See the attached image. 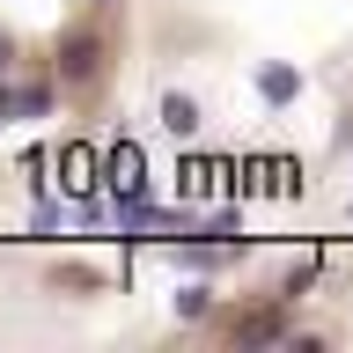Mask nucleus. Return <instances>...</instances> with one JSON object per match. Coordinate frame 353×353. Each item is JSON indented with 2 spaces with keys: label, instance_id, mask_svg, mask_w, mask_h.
Returning <instances> with one entry per match:
<instances>
[{
  "label": "nucleus",
  "instance_id": "obj_1",
  "mask_svg": "<svg viewBox=\"0 0 353 353\" xmlns=\"http://www.w3.org/2000/svg\"><path fill=\"white\" fill-rule=\"evenodd\" d=\"M103 176H110V192H118V206H148V154L132 148H110V162H103Z\"/></svg>",
  "mask_w": 353,
  "mask_h": 353
},
{
  "label": "nucleus",
  "instance_id": "obj_2",
  "mask_svg": "<svg viewBox=\"0 0 353 353\" xmlns=\"http://www.w3.org/2000/svg\"><path fill=\"white\" fill-rule=\"evenodd\" d=\"M59 74H66V88H88L103 74V37H96V30H74V37L59 44Z\"/></svg>",
  "mask_w": 353,
  "mask_h": 353
},
{
  "label": "nucleus",
  "instance_id": "obj_3",
  "mask_svg": "<svg viewBox=\"0 0 353 353\" xmlns=\"http://www.w3.org/2000/svg\"><path fill=\"white\" fill-rule=\"evenodd\" d=\"M258 88H265V103H294V96H302V74H294V66H258Z\"/></svg>",
  "mask_w": 353,
  "mask_h": 353
},
{
  "label": "nucleus",
  "instance_id": "obj_4",
  "mask_svg": "<svg viewBox=\"0 0 353 353\" xmlns=\"http://www.w3.org/2000/svg\"><path fill=\"white\" fill-rule=\"evenodd\" d=\"M162 125H170L176 140H192V132H199V103L184 96V88H170V96H162Z\"/></svg>",
  "mask_w": 353,
  "mask_h": 353
},
{
  "label": "nucleus",
  "instance_id": "obj_5",
  "mask_svg": "<svg viewBox=\"0 0 353 353\" xmlns=\"http://www.w3.org/2000/svg\"><path fill=\"white\" fill-rule=\"evenodd\" d=\"M88 170H96V162H88V148H66V154H59V176H66V192H81V184H88Z\"/></svg>",
  "mask_w": 353,
  "mask_h": 353
},
{
  "label": "nucleus",
  "instance_id": "obj_6",
  "mask_svg": "<svg viewBox=\"0 0 353 353\" xmlns=\"http://www.w3.org/2000/svg\"><path fill=\"white\" fill-rule=\"evenodd\" d=\"M206 309H214L206 287H176V316H206Z\"/></svg>",
  "mask_w": 353,
  "mask_h": 353
},
{
  "label": "nucleus",
  "instance_id": "obj_7",
  "mask_svg": "<svg viewBox=\"0 0 353 353\" xmlns=\"http://www.w3.org/2000/svg\"><path fill=\"white\" fill-rule=\"evenodd\" d=\"M0 66H15V44H8V37H0Z\"/></svg>",
  "mask_w": 353,
  "mask_h": 353
}]
</instances>
